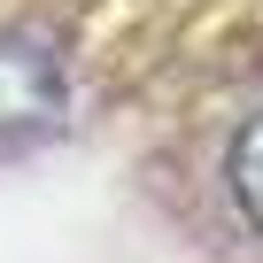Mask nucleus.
I'll list each match as a JSON object with an SVG mask.
<instances>
[{
  "instance_id": "obj_1",
  "label": "nucleus",
  "mask_w": 263,
  "mask_h": 263,
  "mask_svg": "<svg viewBox=\"0 0 263 263\" xmlns=\"http://www.w3.org/2000/svg\"><path fill=\"white\" fill-rule=\"evenodd\" d=\"M47 108H54V78H47V62L24 54V47H0V140H8V132H24V124H47Z\"/></svg>"
},
{
  "instance_id": "obj_2",
  "label": "nucleus",
  "mask_w": 263,
  "mask_h": 263,
  "mask_svg": "<svg viewBox=\"0 0 263 263\" xmlns=\"http://www.w3.org/2000/svg\"><path fill=\"white\" fill-rule=\"evenodd\" d=\"M232 201H240V217L263 232V116L232 140Z\"/></svg>"
}]
</instances>
